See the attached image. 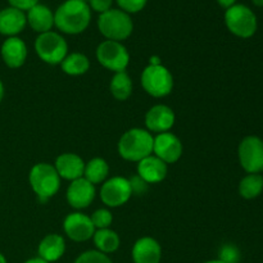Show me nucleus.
Returning <instances> with one entry per match:
<instances>
[{
	"label": "nucleus",
	"instance_id": "obj_35",
	"mask_svg": "<svg viewBox=\"0 0 263 263\" xmlns=\"http://www.w3.org/2000/svg\"><path fill=\"white\" fill-rule=\"evenodd\" d=\"M25 263H48L46 261H44V259H41V258H31V259H28V261H26Z\"/></svg>",
	"mask_w": 263,
	"mask_h": 263
},
{
	"label": "nucleus",
	"instance_id": "obj_28",
	"mask_svg": "<svg viewBox=\"0 0 263 263\" xmlns=\"http://www.w3.org/2000/svg\"><path fill=\"white\" fill-rule=\"evenodd\" d=\"M218 259L225 263H239L240 261V251L234 244H225L218 252Z\"/></svg>",
	"mask_w": 263,
	"mask_h": 263
},
{
	"label": "nucleus",
	"instance_id": "obj_10",
	"mask_svg": "<svg viewBox=\"0 0 263 263\" xmlns=\"http://www.w3.org/2000/svg\"><path fill=\"white\" fill-rule=\"evenodd\" d=\"M133 195L130 181L126 177L115 176L105 180L100 189V199L107 207L117 208L126 204Z\"/></svg>",
	"mask_w": 263,
	"mask_h": 263
},
{
	"label": "nucleus",
	"instance_id": "obj_38",
	"mask_svg": "<svg viewBox=\"0 0 263 263\" xmlns=\"http://www.w3.org/2000/svg\"><path fill=\"white\" fill-rule=\"evenodd\" d=\"M0 263H8L7 262V258H5V257L3 256L2 253H0Z\"/></svg>",
	"mask_w": 263,
	"mask_h": 263
},
{
	"label": "nucleus",
	"instance_id": "obj_5",
	"mask_svg": "<svg viewBox=\"0 0 263 263\" xmlns=\"http://www.w3.org/2000/svg\"><path fill=\"white\" fill-rule=\"evenodd\" d=\"M225 23L231 33L241 39L252 37L258 26L254 12L244 4H235L226 9Z\"/></svg>",
	"mask_w": 263,
	"mask_h": 263
},
{
	"label": "nucleus",
	"instance_id": "obj_23",
	"mask_svg": "<svg viewBox=\"0 0 263 263\" xmlns=\"http://www.w3.org/2000/svg\"><path fill=\"white\" fill-rule=\"evenodd\" d=\"M108 174H109V166H108L105 159L97 157V158L90 159L87 163H85L84 179L91 182L92 185L104 182L107 180Z\"/></svg>",
	"mask_w": 263,
	"mask_h": 263
},
{
	"label": "nucleus",
	"instance_id": "obj_12",
	"mask_svg": "<svg viewBox=\"0 0 263 263\" xmlns=\"http://www.w3.org/2000/svg\"><path fill=\"white\" fill-rule=\"evenodd\" d=\"M63 230L66 235L73 241H86L94 236L95 228L90 216L81 212L69 213L63 222Z\"/></svg>",
	"mask_w": 263,
	"mask_h": 263
},
{
	"label": "nucleus",
	"instance_id": "obj_25",
	"mask_svg": "<svg viewBox=\"0 0 263 263\" xmlns=\"http://www.w3.org/2000/svg\"><path fill=\"white\" fill-rule=\"evenodd\" d=\"M263 192V176L261 174H248L239 184V194L244 199H254Z\"/></svg>",
	"mask_w": 263,
	"mask_h": 263
},
{
	"label": "nucleus",
	"instance_id": "obj_33",
	"mask_svg": "<svg viewBox=\"0 0 263 263\" xmlns=\"http://www.w3.org/2000/svg\"><path fill=\"white\" fill-rule=\"evenodd\" d=\"M10 4V7L17 8L20 10H30L31 8L35 7L36 4H39V0H8Z\"/></svg>",
	"mask_w": 263,
	"mask_h": 263
},
{
	"label": "nucleus",
	"instance_id": "obj_21",
	"mask_svg": "<svg viewBox=\"0 0 263 263\" xmlns=\"http://www.w3.org/2000/svg\"><path fill=\"white\" fill-rule=\"evenodd\" d=\"M26 17L30 27L39 33L49 32L54 26V13L43 4H36L27 10Z\"/></svg>",
	"mask_w": 263,
	"mask_h": 263
},
{
	"label": "nucleus",
	"instance_id": "obj_9",
	"mask_svg": "<svg viewBox=\"0 0 263 263\" xmlns=\"http://www.w3.org/2000/svg\"><path fill=\"white\" fill-rule=\"evenodd\" d=\"M240 166L248 174L263 172V140L258 136H247L239 144L238 149Z\"/></svg>",
	"mask_w": 263,
	"mask_h": 263
},
{
	"label": "nucleus",
	"instance_id": "obj_34",
	"mask_svg": "<svg viewBox=\"0 0 263 263\" xmlns=\"http://www.w3.org/2000/svg\"><path fill=\"white\" fill-rule=\"evenodd\" d=\"M217 3L225 9H229V8L236 4V0H217Z\"/></svg>",
	"mask_w": 263,
	"mask_h": 263
},
{
	"label": "nucleus",
	"instance_id": "obj_1",
	"mask_svg": "<svg viewBox=\"0 0 263 263\" xmlns=\"http://www.w3.org/2000/svg\"><path fill=\"white\" fill-rule=\"evenodd\" d=\"M91 21V10L85 0H66L54 13V26L68 35L84 32Z\"/></svg>",
	"mask_w": 263,
	"mask_h": 263
},
{
	"label": "nucleus",
	"instance_id": "obj_30",
	"mask_svg": "<svg viewBox=\"0 0 263 263\" xmlns=\"http://www.w3.org/2000/svg\"><path fill=\"white\" fill-rule=\"evenodd\" d=\"M121 10L126 13H138L146 5L148 0H116Z\"/></svg>",
	"mask_w": 263,
	"mask_h": 263
},
{
	"label": "nucleus",
	"instance_id": "obj_18",
	"mask_svg": "<svg viewBox=\"0 0 263 263\" xmlns=\"http://www.w3.org/2000/svg\"><path fill=\"white\" fill-rule=\"evenodd\" d=\"M131 254L134 263H159L162 258V248L156 239L144 236L136 240Z\"/></svg>",
	"mask_w": 263,
	"mask_h": 263
},
{
	"label": "nucleus",
	"instance_id": "obj_4",
	"mask_svg": "<svg viewBox=\"0 0 263 263\" xmlns=\"http://www.w3.org/2000/svg\"><path fill=\"white\" fill-rule=\"evenodd\" d=\"M28 181L41 202L54 197L61 187V177L54 166L49 163L35 164L28 175Z\"/></svg>",
	"mask_w": 263,
	"mask_h": 263
},
{
	"label": "nucleus",
	"instance_id": "obj_2",
	"mask_svg": "<svg viewBox=\"0 0 263 263\" xmlns=\"http://www.w3.org/2000/svg\"><path fill=\"white\" fill-rule=\"evenodd\" d=\"M154 136L144 128H130L118 141V153L123 159L140 162L153 153Z\"/></svg>",
	"mask_w": 263,
	"mask_h": 263
},
{
	"label": "nucleus",
	"instance_id": "obj_39",
	"mask_svg": "<svg viewBox=\"0 0 263 263\" xmlns=\"http://www.w3.org/2000/svg\"><path fill=\"white\" fill-rule=\"evenodd\" d=\"M204 263H225V262L220 261V259H212V261H207V262H204Z\"/></svg>",
	"mask_w": 263,
	"mask_h": 263
},
{
	"label": "nucleus",
	"instance_id": "obj_11",
	"mask_svg": "<svg viewBox=\"0 0 263 263\" xmlns=\"http://www.w3.org/2000/svg\"><path fill=\"white\" fill-rule=\"evenodd\" d=\"M182 143L175 134L162 133L157 134L154 138L153 153L166 164L176 163L182 156Z\"/></svg>",
	"mask_w": 263,
	"mask_h": 263
},
{
	"label": "nucleus",
	"instance_id": "obj_24",
	"mask_svg": "<svg viewBox=\"0 0 263 263\" xmlns=\"http://www.w3.org/2000/svg\"><path fill=\"white\" fill-rule=\"evenodd\" d=\"M62 71L69 76H81L90 68V61L85 54L71 53L61 63Z\"/></svg>",
	"mask_w": 263,
	"mask_h": 263
},
{
	"label": "nucleus",
	"instance_id": "obj_15",
	"mask_svg": "<svg viewBox=\"0 0 263 263\" xmlns=\"http://www.w3.org/2000/svg\"><path fill=\"white\" fill-rule=\"evenodd\" d=\"M54 168L57 170L61 179L74 181V180L84 177L85 162L77 154L63 153L55 159Z\"/></svg>",
	"mask_w": 263,
	"mask_h": 263
},
{
	"label": "nucleus",
	"instance_id": "obj_13",
	"mask_svg": "<svg viewBox=\"0 0 263 263\" xmlns=\"http://www.w3.org/2000/svg\"><path fill=\"white\" fill-rule=\"evenodd\" d=\"M97 190L95 185L87 181L86 179L81 177L74 181H71L68 189H67V202L74 210H84L87 208L94 200Z\"/></svg>",
	"mask_w": 263,
	"mask_h": 263
},
{
	"label": "nucleus",
	"instance_id": "obj_3",
	"mask_svg": "<svg viewBox=\"0 0 263 263\" xmlns=\"http://www.w3.org/2000/svg\"><path fill=\"white\" fill-rule=\"evenodd\" d=\"M98 28L107 40L122 41L133 33L134 23L130 14L121 9H112L102 13L98 18Z\"/></svg>",
	"mask_w": 263,
	"mask_h": 263
},
{
	"label": "nucleus",
	"instance_id": "obj_27",
	"mask_svg": "<svg viewBox=\"0 0 263 263\" xmlns=\"http://www.w3.org/2000/svg\"><path fill=\"white\" fill-rule=\"evenodd\" d=\"M91 222L94 225L95 230H102V229H109L110 225L113 222V216L110 213V211H108L107 208H100L97 210L91 216Z\"/></svg>",
	"mask_w": 263,
	"mask_h": 263
},
{
	"label": "nucleus",
	"instance_id": "obj_7",
	"mask_svg": "<svg viewBox=\"0 0 263 263\" xmlns=\"http://www.w3.org/2000/svg\"><path fill=\"white\" fill-rule=\"evenodd\" d=\"M141 85L153 98H164L174 89V76L162 64H149L141 73Z\"/></svg>",
	"mask_w": 263,
	"mask_h": 263
},
{
	"label": "nucleus",
	"instance_id": "obj_6",
	"mask_svg": "<svg viewBox=\"0 0 263 263\" xmlns=\"http://www.w3.org/2000/svg\"><path fill=\"white\" fill-rule=\"evenodd\" d=\"M35 50L41 61L51 66L61 64L68 55V45L66 39L53 31L40 33L36 37Z\"/></svg>",
	"mask_w": 263,
	"mask_h": 263
},
{
	"label": "nucleus",
	"instance_id": "obj_26",
	"mask_svg": "<svg viewBox=\"0 0 263 263\" xmlns=\"http://www.w3.org/2000/svg\"><path fill=\"white\" fill-rule=\"evenodd\" d=\"M110 92L117 100H126L133 94V81L126 72H118L112 77L109 85Z\"/></svg>",
	"mask_w": 263,
	"mask_h": 263
},
{
	"label": "nucleus",
	"instance_id": "obj_17",
	"mask_svg": "<svg viewBox=\"0 0 263 263\" xmlns=\"http://www.w3.org/2000/svg\"><path fill=\"white\" fill-rule=\"evenodd\" d=\"M167 172V164L153 154L138 162V175L146 184H158L163 181Z\"/></svg>",
	"mask_w": 263,
	"mask_h": 263
},
{
	"label": "nucleus",
	"instance_id": "obj_19",
	"mask_svg": "<svg viewBox=\"0 0 263 263\" xmlns=\"http://www.w3.org/2000/svg\"><path fill=\"white\" fill-rule=\"evenodd\" d=\"M27 25V17L23 10L17 8H5L0 10V33L8 37L17 36Z\"/></svg>",
	"mask_w": 263,
	"mask_h": 263
},
{
	"label": "nucleus",
	"instance_id": "obj_22",
	"mask_svg": "<svg viewBox=\"0 0 263 263\" xmlns=\"http://www.w3.org/2000/svg\"><path fill=\"white\" fill-rule=\"evenodd\" d=\"M92 239H94L97 251L102 252L104 254L113 253V252H116L120 248V235L110 228L102 229V230H95Z\"/></svg>",
	"mask_w": 263,
	"mask_h": 263
},
{
	"label": "nucleus",
	"instance_id": "obj_20",
	"mask_svg": "<svg viewBox=\"0 0 263 263\" xmlns=\"http://www.w3.org/2000/svg\"><path fill=\"white\" fill-rule=\"evenodd\" d=\"M64 252H66V241L63 236L58 234H49L44 236L37 248L39 258L48 263L58 261L59 258H62Z\"/></svg>",
	"mask_w": 263,
	"mask_h": 263
},
{
	"label": "nucleus",
	"instance_id": "obj_31",
	"mask_svg": "<svg viewBox=\"0 0 263 263\" xmlns=\"http://www.w3.org/2000/svg\"><path fill=\"white\" fill-rule=\"evenodd\" d=\"M128 181H130V186H131V190H133V195H143L145 194L146 190H148V184H146L145 181H144L143 179H141L139 175H136V176H133L131 179H128Z\"/></svg>",
	"mask_w": 263,
	"mask_h": 263
},
{
	"label": "nucleus",
	"instance_id": "obj_16",
	"mask_svg": "<svg viewBox=\"0 0 263 263\" xmlns=\"http://www.w3.org/2000/svg\"><path fill=\"white\" fill-rule=\"evenodd\" d=\"M2 58L9 68H20L27 59V46L22 39L13 36L8 37L2 45Z\"/></svg>",
	"mask_w": 263,
	"mask_h": 263
},
{
	"label": "nucleus",
	"instance_id": "obj_32",
	"mask_svg": "<svg viewBox=\"0 0 263 263\" xmlns=\"http://www.w3.org/2000/svg\"><path fill=\"white\" fill-rule=\"evenodd\" d=\"M113 0H89V7L98 13H104L110 9Z\"/></svg>",
	"mask_w": 263,
	"mask_h": 263
},
{
	"label": "nucleus",
	"instance_id": "obj_36",
	"mask_svg": "<svg viewBox=\"0 0 263 263\" xmlns=\"http://www.w3.org/2000/svg\"><path fill=\"white\" fill-rule=\"evenodd\" d=\"M3 98H4V85H3L2 80H0V102L3 100Z\"/></svg>",
	"mask_w": 263,
	"mask_h": 263
},
{
	"label": "nucleus",
	"instance_id": "obj_14",
	"mask_svg": "<svg viewBox=\"0 0 263 263\" xmlns=\"http://www.w3.org/2000/svg\"><path fill=\"white\" fill-rule=\"evenodd\" d=\"M175 112L164 104L152 107L145 115V125L149 133H168L175 125Z\"/></svg>",
	"mask_w": 263,
	"mask_h": 263
},
{
	"label": "nucleus",
	"instance_id": "obj_37",
	"mask_svg": "<svg viewBox=\"0 0 263 263\" xmlns=\"http://www.w3.org/2000/svg\"><path fill=\"white\" fill-rule=\"evenodd\" d=\"M256 7H263V0H252Z\"/></svg>",
	"mask_w": 263,
	"mask_h": 263
},
{
	"label": "nucleus",
	"instance_id": "obj_8",
	"mask_svg": "<svg viewBox=\"0 0 263 263\" xmlns=\"http://www.w3.org/2000/svg\"><path fill=\"white\" fill-rule=\"evenodd\" d=\"M97 59L104 68L118 73L126 72L130 63V54L120 41L105 40L98 45Z\"/></svg>",
	"mask_w": 263,
	"mask_h": 263
},
{
	"label": "nucleus",
	"instance_id": "obj_29",
	"mask_svg": "<svg viewBox=\"0 0 263 263\" xmlns=\"http://www.w3.org/2000/svg\"><path fill=\"white\" fill-rule=\"evenodd\" d=\"M74 263H112L107 254L99 251H86L80 254Z\"/></svg>",
	"mask_w": 263,
	"mask_h": 263
}]
</instances>
